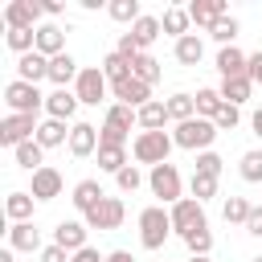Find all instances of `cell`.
I'll list each match as a JSON object with an SVG mask.
<instances>
[{"label": "cell", "instance_id": "obj_50", "mask_svg": "<svg viewBox=\"0 0 262 262\" xmlns=\"http://www.w3.org/2000/svg\"><path fill=\"white\" fill-rule=\"evenodd\" d=\"M250 82H254V86H262V49H258V53H250Z\"/></svg>", "mask_w": 262, "mask_h": 262}, {"label": "cell", "instance_id": "obj_47", "mask_svg": "<svg viewBox=\"0 0 262 262\" xmlns=\"http://www.w3.org/2000/svg\"><path fill=\"white\" fill-rule=\"evenodd\" d=\"M70 258H74V254L61 250V246H45V250H41V262H70Z\"/></svg>", "mask_w": 262, "mask_h": 262}, {"label": "cell", "instance_id": "obj_15", "mask_svg": "<svg viewBox=\"0 0 262 262\" xmlns=\"http://www.w3.org/2000/svg\"><path fill=\"white\" fill-rule=\"evenodd\" d=\"M86 233H90V225H86V221H61V225L53 229V246H61V250L78 254V250H86Z\"/></svg>", "mask_w": 262, "mask_h": 262}, {"label": "cell", "instance_id": "obj_51", "mask_svg": "<svg viewBox=\"0 0 262 262\" xmlns=\"http://www.w3.org/2000/svg\"><path fill=\"white\" fill-rule=\"evenodd\" d=\"M250 127H254V135H258V139H262V106H258V111H254V115H250Z\"/></svg>", "mask_w": 262, "mask_h": 262}, {"label": "cell", "instance_id": "obj_32", "mask_svg": "<svg viewBox=\"0 0 262 262\" xmlns=\"http://www.w3.org/2000/svg\"><path fill=\"white\" fill-rule=\"evenodd\" d=\"M160 25H164V33H172V37L180 41V37H188V25H192V16H188V8H168V12L160 16Z\"/></svg>", "mask_w": 262, "mask_h": 262}, {"label": "cell", "instance_id": "obj_6", "mask_svg": "<svg viewBox=\"0 0 262 262\" xmlns=\"http://www.w3.org/2000/svg\"><path fill=\"white\" fill-rule=\"evenodd\" d=\"M147 188H151V196H160L164 205H176V201H184V196H180L184 180H180L176 164H160V168H151V172H147Z\"/></svg>", "mask_w": 262, "mask_h": 262}, {"label": "cell", "instance_id": "obj_14", "mask_svg": "<svg viewBox=\"0 0 262 262\" xmlns=\"http://www.w3.org/2000/svg\"><path fill=\"white\" fill-rule=\"evenodd\" d=\"M217 74H221V82L225 78H246L250 74V57L237 45H225V49H217Z\"/></svg>", "mask_w": 262, "mask_h": 262}, {"label": "cell", "instance_id": "obj_12", "mask_svg": "<svg viewBox=\"0 0 262 262\" xmlns=\"http://www.w3.org/2000/svg\"><path fill=\"white\" fill-rule=\"evenodd\" d=\"M111 90H115V102H123V106H131V111H139V106H147V102H151V86H147V82H139L135 74H131L127 82H115Z\"/></svg>", "mask_w": 262, "mask_h": 262}, {"label": "cell", "instance_id": "obj_4", "mask_svg": "<svg viewBox=\"0 0 262 262\" xmlns=\"http://www.w3.org/2000/svg\"><path fill=\"white\" fill-rule=\"evenodd\" d=\"M172 147H176V143H172L168 131H139L135 143H131V156H135L139 164L160 168V164H168V151H172Z\"/></svg>", "mask_w": 262, "mask_h": 262}, {"label": "cell", "instance_id": "obj_13", "mask_svg": "<svg viewBox=\"0 0 262 262\" xmlns=\"http://www.w3.org/2000/svg\"><path fill=\"white\" fill-rule=\"evenodd\" d=\"M98 151V127L94 123H74L70 127V156L74 160H86Z\"/></svg>", "mask_w": 262, "mask_h": 262}, {"label": "cell", "instance_id": "obj_48", "mask_svg": "<svg viewBox=\"0 0 262 262\" xmlns=\"http://www.w3.org/2000/svg\"><path fill=\"white\" fill-rule=\"evenodd\" d=\"M246 233H254V237H262V205H254V209H250V221H246Z\"/></svg>", "mask_w": 262, "mask_h": 262}, {"label": "cell", "instance_id": "obj_55", "mask_svg": "<svg viewBox=\"0 0 262 262\" xmlns=\"http://www.w3.org/2000/svg\"><path fill=\"white\" fill-rule=\"evenodd\" d=\"M188 262H213V258H188Z\"/></svg>", "mask_w": 262, "mask_h": 262}, {"label": "cell", "instance_id": "obj_34", "mask_svg": "<svg viewBox=\"0 0 262 262\" xmlns=\"http://www.w3.org/2000/svg\"><path fill=\"white\" fill-rule=\"evenodd\" d=\"M168 119H172V123L196 119V98H192V94H172V98H168Z\"/></svg>", "mask_w": 262, "mask_h": 262}, {"label": "cell", "instance_id": "obj_9", "mask_svg": "<svg viewBox=\"0 0 262 262\" xmlns=\"http://www.w3.org/2000/svg\"><path fill=\"white\" fill-rule=\"evenodd\" d=\"M106 74H102V66H86L82 74H78V82H74V94H78V102H86V106H98L102 98H106Z\"/></svg>", "mask_w": 262, "mask_h": 262}, {"label": "cell", "instance_id": "obj_18", "mask_svg": "<svg viewBox=\"0 0 262 262\" xmlns=\"http://www.w3.org/2000/svg\"><path fill=\"white\" fill-rule=\"evenodd\" d=\"M16 78L37 86L41 78H49V57H45V53H37V49H33V53H25V57H16Z\"/></svg>", "mask_w": 262, "mask_h": 262}, {"label": "cell", "instance_id": "obj_38", "mask_svg": "<svg viewBox=\"0 0 262 262\" xmlns=\"http://www.w3.org/2000/svg\"><path fill=\"white\" fill-rule=\"evenodd\" d=\"M4 41H8V49H16V53L25 57V53H33V49H37V29H8V37H4Z\"/></svg>", "mask_w": 262, "mask_h": 262}, {"label": "cell", "instance_id": "obj_22", "mask_svg": "<svg viewBox=\"0 0 262 262\" xmlns=\"http://www.w3.org/2000/svg\"><path fill=\"white\" fill-rule=\"evenodd\" d=\"M45 111H49V119L70 123L74 111H78V94L74 90H53V94H45Z\"/></svg>", "mask_w": 262, "mask_h": 262}, {"label": "cell", "instance_id": "obj_49", "mask_svg": "<svg viewBox=\"0 0 262 262\" xmlns=\"http://www.w3.org/2000/svg\"><path fill=\"white\" fill-rule=\"evenodd\" d=\"M70 262H106V254H98L94 246H86V250H78V254H74Z\"/></svg>", "mask_w": 262, "mask_h": 262}, {"label": "cell", "instance_id": "obj_23", "mask_svg": "<svg viewBox=\"0 0 262 262\" xmlns=\"http://www.w3.org/2000/svg\"><path fill=\"white\" fill-rule=\"evenodd\" d=\"M102 196H106V192H102V184H98V180H78V184H74V196H70V201H74V209H78V213L86 217V213H90V209H94V205H98Z\"/></svg>", "mask_w": 262, "mask_h": 262}, {"label": "cell", "instance_id": "obj_5", "mask_svg": "<svg viewBox=\"0 0 262 262\" xmlns=\"http://www.w3.org/2000/svg\"><path fill=\"white\" fill-rule=\"evenodd\" d=\"M4 102H8V115H37V111L45 106V94H41L33 82L12 78V82L4 86Z\"/></svg>", "mask_w": 262, "mask_h": 262}, {"label": "cell", "instance_id": "obj_25", "mask_svg": "<svg viewBox=\"0 0 262 262\" xmlns=\"http://www.w3.org/2000/svg\"><path fill=\"white\" fill-rule=\"evenodd\" d=\"M12 160H16L25 172H41V168H45V147H41L37 139H29V143L12 147Z\"/></svg>", "mask_w": 262, "mask_h": 262}, {"label": "cell", "instance_id": "obj_27", "mask_svg": "<svg viewBox=\"0 0 262 262\" xmlns=\"http://www.w3.org/2000/svg\"><path fill=\"white\" fill-rule=\"evenodd\" d=\"M102 74H106V82H111V86H115V82H127V78L135 74V61H127L123 53H115V49H111V53L102 57Z\"/></svg>", "mask_w": 262, "mask_h": 262}, {"label": "cell", "instance_id": "obj_26", "mask_svg": "<svg viewBox=\"0 0 262 262\" xmlns=\"http://www.w3.org/2000/svg\"><path fill=\"white\" fill-rule=\"evenodd\" d=\"M172 53H176V61H180V66H201V57H205V41H201L196 33H188V37H180V41H176V49H172Z\"/></svg>", "mask_w": 262, "mask_h": 262}, {"label": "cell", "instance_id": "obj_19", "mask_svg": "<svg viewBox=\"0 0 262 262\" xmlns=\"http://www.w3.org/2000/svg\"><path fill=\"white\" fill-rule=\"evenodd\" d=\"M37 201H53V196H61V172L57 168H41V172H33V188H29Z\"/></svg>", "mask_w": 262, "mask_h": 262}, {"label": "cell", "instance_id": "obj_44", "mask_svg": "<svg viewBox=\"0 0 262 262\" xmlns=\"http://www.w3.org/2000/svg\"><path fill=\"white\" fill-rule=\"evenodd\" d=\"M221 164H225V160H221L217 151H201V156H196V172H201V176H221Z\"/></svg>", "mask_w": 262, "mask_h": 262}, {"label": "cell", "instance_id": "obj_45", "mask_svg": "<svg viewBox=\"0 0 262 262\" xmlns=\"http://www.w3.org/2000/svg\"><path fill=\"white\" fill-rule=\"evenodd\" d=\"M213 123H217V131H233V127H237V123H242V111H237V106H229V102H225V106H221V111H217V119H213Z\"/></svg>", "mask_w": 262, "mask_h": 262}, {"label": "cell", "instance_id": "obj_7", "mask_svg": "<svg viewBox=\"0 0 262 262\" xmlns=\"http://www.w3.org/2000/svg\"><path fill=\"white\" fill-rule=\"evenodd\" d=\"M168 217H172V229H176L180 237H188L192 229H209V221H205V205H201L196 196L176 201V205L168 209Z\"/></svg>", "mask_w": 262, "mask_h": 262}, {"label": "cell", "instance_id": "obj_21", "mask_svg": "<svg viewBox=\"0 0 262 262\" xmlns=\"http://www.w3.org/2000/svg\"><path fill=\"white\" fill-rule=\"evenodd\" d=\"M37 53H45V57H57V53H66V29L61 25H41L37 29Z\"/></svg>", "mask_w": 262, "mask_h": 262}, {"label": "cell", "instance_id": "obj_31", "mask_svg": "<svg viewBox=\"0 0 262 262\" xmlns=\"http://www.w3.org/2000/svg\"><path fill=\"white\" fill-rule=\"evenodd\" d=\"M37 143H41V147H61V143H70L66 123H61V119H45V123L37 127Z\"/></svg>", "mask_w": 262, "mask_h": 262}, {"label": "cell", "instance_id": "obj_10", "mask_svg": "<svg viewBox=\"0 0 262 262\" xmlns=\"http://www.w3.org/2000/svg\"><path fill=\"white\" fill-rule=\"evenodd\" d=\"M123 217H127V205H123L119 196H102V201L86 213V225H90V229H119Z\"/></svg>", "mask_w": 262, "mask_h": 262}, {"label": "cell", "instance_id": "obj_37", "mask_svg": "<svg viewBox=\"0 0 262 262\" xmlns=\"http://www.w3.org/2000/svg\"><path fill=\"white\" fill-rule=\"evenodd\" d=\"M106 12H111V20H119V25H135V20L143 16V12H139V0H111Z\"/></svg>", "mask_w": 262, "mask_h": 262}, {"label": "cell", "instance_id": "obj_53", "mask_svg": "<svg viewBox=\"0 0 262 262\" xmlns=\"http://www.w3.org/2000/svg\"><path fill=\"white\" fill-rule=\"evenodd\" d=\"M41 8H45V12H49V16H57V12H61V8H66V4H61V0H45V4H41Z\"/></svg>", "mask_w": 262, "mask_h": 262}, {"label": "cell", "instance_id": "obj_28", "mask_svg": "<svg viewBox=\"0 0 262 262\" xmlns=\"http://www.w3.org/2000/svg\"><path fill=\"white\" fill-rule=\"evenodd\" d=\"M135 119H139V127L143 131H164V123H168V102H147V106H139L135 111Z\"/></svg>", "mask_w": 262, "mask_h": 262}, {"label": "cell", "instance_id": "obj_30", "mask_svg": "<svg viewBox=\"0 0 262 262\" xmlns=\"http://www.w3.org/2000/svg\"><path fill=\"white\" fill-rule=\"evenodd\" d=\"M160 33H164V25H160V16H139V20L131 25V37H135V45H139L143 53H147V45H151V41H156Z\"/></svg>", "mask_w": 262, "mask_h": 262}, {"label": "cell", "instance_id": "obj_39", "mask_svg": "<svg viewBox=\"0 0 262 262\" xmlns=\"http://www.w3.org/2000/svg\"><path fill=\"white\" fill-rule=\"evenodd\" d=\"M237 172H242V180L262 184V151H258V147H254V151H246V156H242V164H237Z\"/></svg>", "mask_w": 262, "mask_h": 262}, {"label": "cell", "instance_id": "obj_56", "mask_svg": "<svg viewBox=\"0 0 262 262\" xmlns=\"http://www.w3.org/2000/svg\"><path fill=\"white\" fill-rule=\"evenodd\" d=\"M250 262H262V254H258V258H250Z\"/></svg>", "mask_w": 262, "mask_h": 262}, {"label": "cell", "instance_id": "obj_24", "mask_svg": "<svg viewBox=\"0 0 262 262\" xmlns=\"http://www.w3.org/2000/svg\"><path fill=\"white\" fill-rule=\"evenodd\" d=\"M217 90H221V98H225L229 106H242V102H250V94H254V82H250V74H246V78H225Z\"/></svg>", "mask_w": 262, "mask_h": 262}, {"label": "cell", "instance_id": "obj_17", "mask_svg": "<svg viewBox=\"0 0 262 262\" xmlns=\"http://www.w3.org/2000/svg\"><path fill=\"white\" fill-rule=\"evenodd\" d=\"M8 246H12V250H25V254L45 250V246H41V229H37L33 221H16V225H8Z\"/></svg>", "mask_w": 262, "mask_h": 262}, {"label": "cell", "instance_id": "obj_16", "mask_svg": "<svg viewBox=\"0 0 262 262\" xmlns=\"http://www.w3.org/2000/svg\"><path fill=\"white\" fill-rule=\"evenodd\" d=\"M78 61L70 57V53H57V57H49V82H53V90H70V82H78Z\"/></svg>", "mask_w": 262, "mask_h": 262}, {"label": "cell", "instance_id": "obj_1", "mask_svg": "<svg viewBox=\"0 0 262 262\" xmlns=\"http://www.w3.org/2000/svg\"><path fill=\"white\" fill-rule=\"evenodd\" d=\"M213 139H217V123L201 119V115L188 123H176V131H172V143L184 151H213Z\"/></svg>", "mask_w": 262, "mask_h": 262}, {"label": "cell", "instance_id": "obj_35", "mask_svg": "<svg viewBox=\"0 0 262 262\" xmlns=\"http://www.w3.org/2000/svg\"><path fill=\"white\" fill-rule=\"evenodd\" d=\"M98 168L119 176V172L127 168V147H106V143H98Z\"/></svg>", "mask_w": 262, "mask_h": 262}, {"label": "cell", "instance_id": "obj_33", "mask_svg": "<svg viewBox=\"0 0 262 262\" xmlns=\"http://www.w3.org/2000/svg\"><path fill=\"white\" fill-rule=\"evenodd\" d=\"M192 98H196V115H201V119H217V111L225 106V98H221V90H213V86H205V90H196Z\"/></svg>", "mask_w": 262, "mask_h": 262}, {"label": "cell", "instance_id": "obj_54", "mask_svg": "<svg viewBox=\"0 0 262 262\" xmlns=\"http://www.w3.org/2000/svg\"><path fill=\"white\" fill-rule=\"evenodd\" d=\"M12 254H16V250H12V246H4V250H0V262H16Z\"/></svg>", "mask_w": 262, "mask_h": 262}, {"label": "cell", "instance_id": "obj_36", "mask_svg": "<svg viewBox=\"0 0 262 262\" xmlns=\"http://www.w3.org/2000/svg\"><path fill=\"white\" fill-rule=\"evenodd\" d=\"M250 209H254V205H250L246 196H225V205H221V217H225L229 225H246V221H250Z\"/></svg>", "mask_w": 262, "mask_h": 262}, {"label": "cell", "instance_id": "obj_11", "mask_svg": "<svg viewBox=\"0 0 262 262\" xmlns=\"http://www.w3.org/2000/svg\"><path fill=\"white\" fill-rule=\"evenodd\" d=\"M41 4L37 0H12V4H4V25L8 29H41L37 20H41Z\"/></svg>", "mask_w": 262, "mask_h": 262}, {"label": "cell", "instance_id": "obj_20", "mask_svg": "<svg viewBox=\"0 0 262 262\" xmlns=\"http://www.w3.org/2000/svg\"><path fill=\"white\" fill-rule=\"evenodd\" d=\"M188 16H192V25H205V29H213L221 16H229L225 12V0H192L188 4Z\"/></svg>", "mask_w": 262, "mask_h": 262}, {"label": "cell", "instance_id": "obj_8", "mask_svg": "<svg viewBox=\"0 0 262 262\" xmlns=\"http://www.w3.org/2000/svg\"><path fill=\"white\" fill-rule=\"evenodd\" d=\"M37 115H4L0 119V143L4 147H20L29 139H37Z\"/></svg>", "mask_w": 262, "mask_h": 262}, {"label": "cell", "instance_id": "obj_40", "mask_svg": "<svg viewBox=\"0 0 262 262\" xmlns=\"http://www.w3.org/2000/svg\"><path fill=\"white\" fill-rule=\"evenodd\" d=\"M237 29H242V25H237L233 16H221V20H217V25L209 29V37H213V41H217V45L225 49V45H233V37H237Z\"/></svg>", "mask_w": 262, "mask_h": 262}, {"label": "cell", "instance_id": "obj_2", "mask_svg": "<svg viewBox=\"0 0 262 262\" xmlns=\"http://www.w3.org/2000/svg\"><path fill=\"white\" fill-rule=\"evenodd\" d=\"M135 123H139V119H135L131 106L111 102V106H106V119H102V127H98V143H106V147H127V131H131Z\"/></svg>", "mask_w": 262, "mask_h": 262}, {"label": "cell", "instance_id": "obj_46", "mask_svg": "<svg viewBox=\"0 0 262 262\" xmlns=\"http://www.w3.org/2000/svg\"><path fill=\"white\" fill-rule=\"evenodd\" d=\"M115 180H119V188H123V192H135V188L143 184V172H139L135 164H127V168H123V172H119Z\"/></svg>", "mask_w": 262, "mask_h": 262}, {"label": "cell", "instance_id": "obj_29", "mask_svg": "<svg viewBox=\"0 0 262 262\" xmlns=\"http://www.w3.org/2000/svg\"><path fill=\"white\" fill-rule=\"evenodd\" d=\"M33 192H8V201H4V213H8V221L16 225V221H33Z\"/></svg>", "mask_w": 262, "mask_h": 262}, {"label": "cell", "instance_id": "obj_42", "mask_svg": "<svg viewBox=\"0 0 262 262\" xmlns=\"http://www.w3.org/2000/svg\"><path fill=\"white\" fill-rule=\"evenodd\" d=\"M188 192L205 205L209 196H217V176H201V172H192V180H188Z\"/></svg>", "mask_w": 262, "mask_h": 262}, {"label": "cell", "instance_id": "obj_3", "mask_svg": "<svg viewBox=\"0 0 262 262\" xmlns=\"http://www.w3.org/2000/svg\"><path fill=\"white\" fill-rule=\"evenodd\" d=\"M168 233H172L168 209H164V205H147V209L139 213V246H143V250H160V246L168 242Z\"/></svg>", "mask_w": 262, "mask_h": 262}, {"label": "cell", "instance_id": "obj_43", "mask_svg": "<svg viewBox=\"0 0 262 262\" xmlns=\"http://www.w3.org/2000/svg\"><path fill=\"white\" fill-rule=\"evenodd\" d=\"M184 246H188L192 258H209V250H213V233H209V229H192V233L184 237Z\"/></svg>", "mask_w": 262, "mask_h": 262}, {"label": "cell", "instance_id": "obj_41", "mask_svg": "<svg viewBox=\"0 0 262 262\" xmlns=\"http://www.w3.org/2000/svg\"><path fill=\"white\" fill-rule=\"evenodd\" d=\"M135 78L147 82V86H156V82H160V61H156L151 53H139V57H135Z\"/></svg>", "mask_w": 262, "mask_h": 262}, {"label": "cell", "instance_id": "obj_52", "mask_svg": "<svg viewBox=\"0 0 262 262\" xmlns=\"http://www.w3.org/2000/svg\"><path fill=\"white\" fill-rule=\"evenodd\" d=\"M106 262H135V258H131L127 250H111V254H106Z\"/></svg>", "mask_w": 262, "mask_h": 262}]
</instances>
